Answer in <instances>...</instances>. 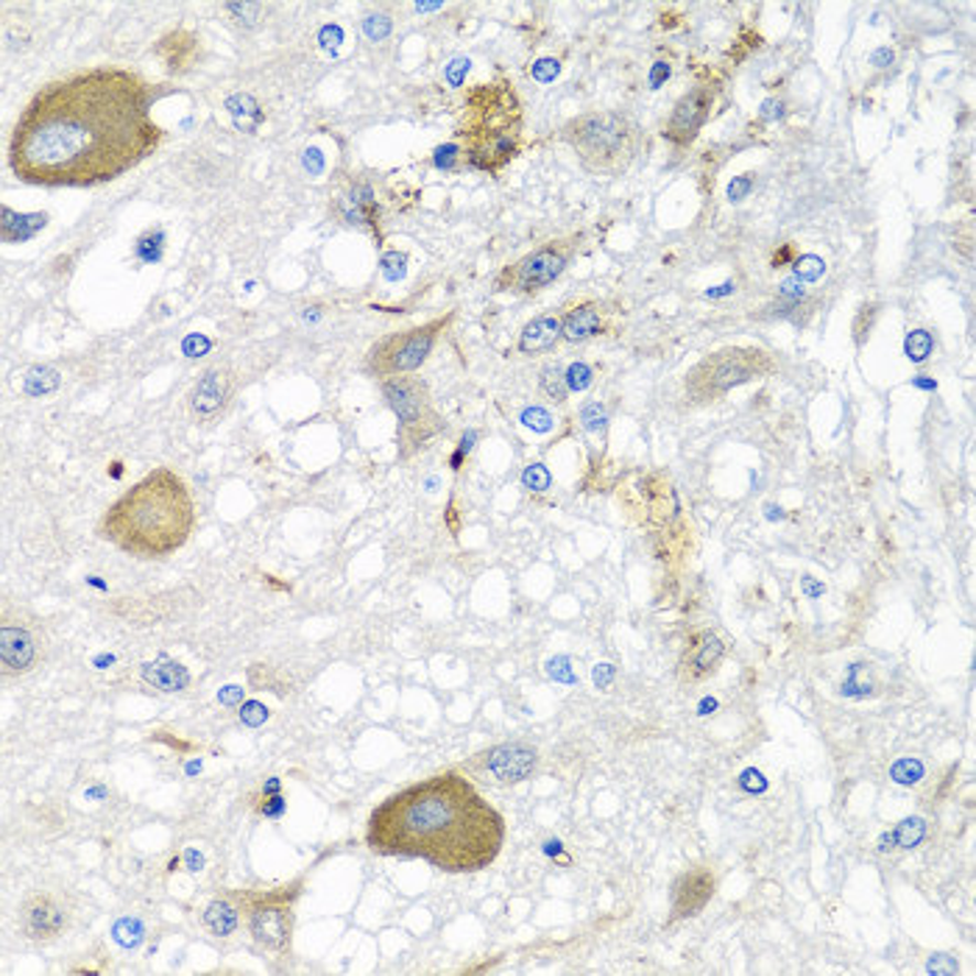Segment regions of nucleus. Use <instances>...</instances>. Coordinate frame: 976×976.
I'll list each match as a JSON object with an SVG mask.
<instances>
[{
    "instance_id": "f257e3e1",
    "label": "nucleus",
    "mask_w": 976,
    "mask_h": 976,
    "mask_svg": "<svg viewBox=\"0 0 976 976\" xmlns=\"http://www.w3.org/2000/svg\"><path fill=\"white\" fill-rule=\"evenodd\" d=\"M160 143L145 78L126 67H90L34 93L14 123L9 167L36 187L107 185Z\"/></svg>"
},
{
    "instance_id": "f03ea898",
    "label": "nucleus",
    "mask_w": 976,
    "mask_h": 976,
    "mask_svg": "<svg viewBox=\"0 0 976 976\" xmlns=\"http://www.w3.org/2000/svg\"><path fill=\"white\" fill-rule=\"evenodd\" d=\"M366 843L382 857L422 859L444 874H477L506 843V817L460 773H438L375 806Z\"/></svg>"
},
{
    "instance_id": "7ed1b4c3",
    "label": "nucleus",
    "mask_w": 976,
    "mask_h": 976,
    "mask_svg": "<svg viewBox=\"0 0 976 976\" xmlns=\"http://www.w3.org/2000/svg\"><path fill=\"white\" fill-rule=\"evenodd\" d=\"M196 528V502L185 477L173 469L149 471L104 511L98 536L120 553L143 561L180 553Z\"/></svg>"
},
{
    "instance_id": "20e7f679",
    "label": "nucleus",
    "mask_w": 976,
    "mask_h": 976,
    "mask_svg": "<svg viewBox=\"0 0 976 976\" xmlns=\"http://www.w3.org/2000/svg\"><path fill=\"white\" fill-rule=\"evenodd\" d=\"M522 101L508 82L471 87L458 120L460 151L466 165L497 176L522 151Z\"/></svg>"
},
{
    "instance_id": "39448f33",
    "label": "nucleus",
    "mask_w": 976,
    "mask_h": 976,
    "mask_svg": "<svg viewBox=\"0 0 976 976\" xmlns=\"http://www.w3.org/2000/svg\"><path fill=\"white\" fill-rule=\"evenodd\" d=\"M561 140L575 151L584 171L617 180L637 160L642 131L622 112H586L561 126Z\"/></svg>"
},
{
    "instance_id": "423d86ee",
    "label": "nucleus",
    "mask_w": 976,
    "mask_h": 976,
    "mask_svg": "<svg viewBox=\"0 0 976 976\" xmlns=\"http://www.w3.org/2000/svg\"><path fill=\"white\" fill-rule=\"evenodd\" d=\"M773 369V355L759 346H726L697 360L686 371V399L690 405H712L734 388L750 380H762Z\"/></svg>"
},
{
    "instance_id": "0eeeda50",
    "label": "nucleus",
    "mask_w": 976,
    "mask_h": 976,
    "mask_svg": "<svg viewBox=\"0 0 976 976\" xmlns=\"http://www.w3.org/2000/svg\"><path fill=\"white\" fill-rule=\"evenodd\" d=\"M453 318V313H447V316L433 318L427 324H419V327L402 329V333H391L386 338H380L366 351V371L371 377H380V380H391V377H402L422 369L424 360L433 355L441 335L449 329Z\"/></svg>"
},
{
    "instance_id": "6e6552de",
    "label": "nucleus",
    "mask_w": 976,
    "mask_h": 976,
    "mask_svg": "<svg viewBox=\"0 0 976 976\" xmlns=\"http://www.w3.org/2000/svg\"><path fill=\"white\" fill-rule=\"evenodd\" d=\"M382 393H386L388 408L399 422V455L411 458L444 427L438 411L433 408V399H430L427 382L405 375L391 377V380H382Z\"/></svg>"
},
{
    "instance_id": "1a4fd4ad",
    "label": "nucleus",
    "mask_w": 976,
    "mask_h": 976,
    "mask_svg": "<svg viewBox=\"0 0 976 976\" xmlns=\"http://www.w3.org/2000/svg\"><path fill=\"white\" fill-rule=\"evenodd\" d=\"M581 240H584L581 232L547 240L544 246L530 251V254L519 257L517 262L506 265L497 274L495 288L500 293H513V296H533V293L544 291V288H550L564 274L572 257L578 254Z\"/></svg>"
},
{
    "instance_id": "9d476101",
    "label": "nucleus",
    "mask_w": 976,
    "mask_h": 976,
    "mask_svg": "<svg viewBox=\"0 0 976 976\" xmlns=\"http://www.w3.org/2000/svg\"><path fill=\"white\" fill-rule=\"evenodd\" d=\"M293 904H296V887L243 893V915L251 941L271 954L291 952Z\"/></svg>"
},
{
    "instance_id": "9b49d317",
    "label": "nucleus",
    "mask_w": 976,
    "mask_h": 976,
    "mask_svg": "<svg viewBox=\"0 0 976 976\" xmlns=\"http://www.w3.org/2000/svg\"><path fill=\"white\" fill-rule=\"evenodd\" d=\"M71 926L65 901L54 893H34L20 907V932L34 943H51Z\"/></svg>"
},
{
    "instance_id": "f8f14e48",
    "label": "nucleus",
    "mask_w": 976,
    "mask_h": 976,
    "mask_svg": "<svg viewBox=\"0 0 976 976\" xmlns=\"http://www.w3.org/2000/svg\"><path fill=\"white\" fill-rule=\"evenodd\" d=\"M471 764L480 773L491 776L497 784H519V781L530 779V773L536 770L539 753L536 748H530L524 742H508L477 753V759Z\"/></svg>"
},
{
    "instance_id": "ddd939ff",
    "label": "nucleus",
    "mask_w": 976,
    "mask_h": 976,
    "mask_svg": "<svg viewBox=\"0 0 976 976\" xmlns=\"http://www.w3.org/2000/svg\"><path fill=\"white\" fill-rule=\"evenodd\" d=\"M715 109V90L701 84V87H692L686 96H681V101L675 104L673 115H670L668 126H664V138L675 145H690L697 138V131L706 126L708 115Z\"/></svg>"
},
{
    "instance_id": "4468645a",
    "label": "nucleus",
    "mask_w": 976,
    "mask_h": 976,
    "mask_svg": "<svg viewBox=\"0 0 976 976\" xmlns=\"http://www.w3.org/2000/svg\"><path fill=\"white\" fill-rule=\"evenodd\" d=\"M726 644L715 631H697L686 642L684 655H681V681L684 684H701L708 675H715L720 668Z\"/></svg>"
},
{
    "instance_id": "2eb2a0df",
    "label": "nucleus",
    "mask_w": 976,
    "mask_h": 976,
    "mask_svg": "<svg viewBox=\"0 0 976 976\" xmlns=\"http://www.w3.org/2000/svg\"><path fill=\"white\" fill-rule=\"evenodd\" d=\"M36 659H40V644L31 628H25L23 622H12L7 619L0 626V661H3V673L7 675H23L29 670H34Z\"/></svg>"
},
{
    "instance_id": "dca6fc26",
    "label": "nucleus",
    "mask_w": 976,
    "mask_h": 976,
    "mask_svg": "<svg viewBox=\"0 0 976 976\" xmlns=\"http://www.w3.org/2000/svg\"><path fill=\"white\" fill-rule=\"evenodd\" d=\"M229 397H232V375L227 369H209L198 377L187 402L198 422H213L227 408Z\"/></svg>"
},
{
    "instance_id": "f3484780",
    "label": "nucleus",
    "mask_w": 976,
    "mask_h": 976,
    "mask_svg": "<svg viewBox=\"0 0 976 976\" xmlns=\"http://www.w3.org/2000/svg\"><path fill=\"white\" fill-rule=\"evenodd\" d=\"M611 327L614 322L608 304L597 302V299H589V302H581L572 310H566L561 338L570 340V344H584V340L600 338V335H606Z\"/></svg>"
},
{
    "instance_id": "a211bd4d",
    "label": "nucleus",
    "mask_w": 976,
    "mask_h": 976,
    "mask_svg": "<svg viewBox=\"0 0 976 976\" xmlns=\"http://www.w3.org/2000/svg\"><path fill=\"white\" fill-rule=\"evenodd\" d=\"M715 876L712 870H690V874L681 876L673 887V915H670V923L681 921V918H692L703 910V907L712 901L715 896Z\"/></svg>"
},
{
    "instance_id": "6ab92c4d",
    "label": "nucleus",
    "mask_w": 976,
    "mask_h": 976,
    "mask_svg": "<svg viewBox=\"0 0 976 976\" xmlns=\"http://www.w3.org/2000/svg\"><path fill=\"white\" fill-rule=\"evenodd\" d=\"M561 327H564V313H547V316L533 318L524 324L519 335V351L522 355H536V351L553 349L561 340Z\"/></svg>"
},
{
    "instance_id": "aec40b11",
    "label": "nucleus",
    "mask_w": 976,
    "mask_h": 976,
    "mask_svg": "<svg viewBox=\"0 0 976 976\" xmlns=\"http://www.w3.org/2000/svg\"><path fill=\"white\" fill-rule=\"evenodd\" d=\"M240 912H243V896H240V899L220 896V899H215L213 904L204 910V926H207L215 937H229L232 932H238Z\"/></svg>"
},
{
    "instance_id": "412c9836",
    "label": "nucleus",
    "mask_w": 976,
    "mask_h": 976,
    "mask_svg": "<svg viewBox=\"0 0 976 976\" xmlns=\"http://www.w3.org/2000/svg\"><path fill=\"white\" fill-rule=\"evenodd\" d=\"M340 209H344V218L349 220V224L377 229V218H380V213H377V198L375 191H371L366 182H360V185H355L349 193H346L344 202H340Z\"/></svg>"
},
{
    "instance_id": "4be33fe9",
    "label": "nucleus",
    "mask_w": 976,
    "mask_h": 976,
    "mask_svg": "<svg viewBox=\"0 0 976 976\" xmlns=\"http://www.w3.org/2000/svg\"><path fill=\"white\" fill-rule=\"evenodd\" d=\"M143 675L149 684H154L162 692H176L182 686H187L191 675L185 668H180L176 661H162V664H145Z\"/></svg>"
},
{
    "instance_id": "5701e85b",
    "label": "nucleus",
    "mask_w": 976,
    "mask_h": 976,
    "mask_svg": "<svg viewBox=\"0 0 976 976\" xmlns=\"http://www.w3.org/2000/svg\"><path fill=\"white\" fill-rule=\"evenodd\" d=\"M923 837H926V823H923L921 817H907V821H901L899 826H896V832L890 834V837L881 839V843H893V846L899 848H915Z\"/></svg>"
},
{
    "instance_id": "b1692460",
    "label": "nucleus",
    "mask_w": 976,
    "mask_h": 976,
    "mask_svg": "<svg viewBox=\"0 0 976 976\" xmlns=\"http://www.w3.org/2000/svg\"><path fill=\"white\" fill-rule=\"evenodd\" d=\"M904 349H907V358H910L912 364H923V360L932 355V349H935L932 333H929V329H915V333H910V338H907Z\"/></svg>"
},
{
    "instance_id": "393cba45",
    "label": "nucleus",
    "mask_w": 976,
    "mask_h": 976,
    "mask_svg": "<svg viewBox=\"0 0 976 976\" xmlns=\"http://www.w3.org/2000/svg\"><path fill=\"white\" fill-rule=\"evenodd\" d=\"M542 391L547 393V397H553L555 402H564L570 388H566V375L561 366H547V369L542 371Z\"/></svg>"
},
{
    "instance_id": "a878e982",
    "label": "nucleus",
    "mask_w": 976,
    "mask_h": 976,
    "mask_svg": "<svg viewBox=\"0 0 976 976\" xmlns=\"http://www.w3.org/2000/svg\"><path fill=\"white\" fill-rule=\"evenodd\" d=\"M56 386H59V377H56V371L51 369H34L29 371V377H25V391H29L31 397L54 391Z\"/></svg>"
},
{
    "instance_id": "bb28decb",
    "label": "nucleus",
    "mask_w": 976,
    "mask_h": 976,
    "mask_svg": "<svg viewBox=\"0 0 976 976\" xmlns=\"http://www.w3.org/2000/svg\"><path fill=\"white\" fill-rule=\"evenodd\" d=\"M595 380V371L589 369L586 364H572L570 371H566V388L570 391H586Z\"/></svg>"
},
{
    "instance_id": "cd10ccee",
    "label": "nucleus",
    "mask_w": 976,
    "mask_h": 976,
    "mask_svg": "<svg viewBox=\"0 0 976 976\" xmlns=\"http://www.w3.org/2000/svg\"><path fill=\"white\" fill-rule=\"evenodd\" d=\"M921 776H923V764L912 762V759H901V762L893 768V779L899 781V784H915Z\"/></svg>"
},
{
    "instance_id": "c85d7f7f",
    "label": "nucleus",
    "mask_w": 976,
    "mask_h": 976,
    "mask_svg": "<svg viewBox=\"0 0 976 976\" xmlns=\"http://www.w3.org/2000/svg\"><path fill=\"white\" fill-rule=\"evenodd\" d=\"M522 482L524 488H530V491H544V488H550V471L544 469L542 464L530 466V469L522 475Z\"/></svg>"
},
{
    "instance_id": "c756f323",
    "label": "nucleus",
    "mask_w": 976,
    "mask_h": 976,
    "mask_svg": "<svg viewBox=\"0 0 976 976\" xmlns=\"http://www.w3.org/2000/svg\"><path fill=\"white\" fill-rule=\"evenodd\" d=\"M458 156H464V151H460L458 145H444V149L435 151V165L449 171V167H453V160H458Z\"/></svg>"
},
{
    "instance_id": "7c9ffc66",
    "label": "nucleus",
    "mask_w": 976,
    "mask_h": 976,
    "mask_svg": "<svg viewBox=\"0 0 976 976\" xmlns=\"http://www.w3.org/2000/svg\"><path fill=\"white\" fill-rule=\"evenodd\" d=\"M524 424L533 430H550V413H544L542 408H533V411H524Z\"/></svg>"
},
{
    "instance_id": "2f4dec72",
    "label": "nucleus",
    "mask_w": 976,
    "mask_h": 976,
    "mask_svg": "<svg viewBox=\"0 0 976 976\" xmlns=\"http://www.w3.org/2000/svg\"><path fill=\"white\" fill-rule=\"evenodd\" d=\"M555 73H559V62L553 59H544L533 67V76H536L539 82H550V78H555Z\"/></svg>"
},
{
    "instance_id": "473e14b6",
    "label": "nucleus",
    "mask_w": 976,
    "mask_h": 976,
    "mask_svg": "<svg viewBox=\"0 0 976 976\" xmlns=\"http://www.w3.org/2000/svg\"><path fill=\"white\" fill-rule=\"evenodd\" d=\"M748 191H750V176H745V180L734 182V185L728 187V196H731V202H739Z\"/></svg>"
},
{
    "instance_id": "72a5a7b5",
    "label": "nucleus",
    "mask_w": 976,
    "mask_h": 976,
    "mask_svg": "<svg viewBox=\"0 0 976 976\" xmlns=\"http://www.w3.org/2000/svg\"><path fill=\"white\" fill-rule=\"evenodd\" d=\"M664 78H670V65H668V62H655L653 76H650V84H653V90H655V87H659L661 82H664Z\"/></svg>"
},
{
    "instance_id": "f704fd0d",
    "label": "nucleus",
    "mask_w": 976,
    "mask_h": 976,
    "mask_svg": "<svg viewBox=\"0 0 976 976\" xmlns=\"http://www.w3.org/2000/svg\"><path fill=\"white\" fill-rule=\"evenodd\" d=\"M453 71H449V82L453 84H460V76H464V71H469V62L466 59H458V62H453Z\"/></svg>"
},
{
    "instance_id": "c9c22d12",
    "label": "nucleus",
    "mask_w": 976,
    "mask_h": 976,
    "mask_svg": "<svg viewBox=\"0 0 976 976\" xmlns=\"http://www.w3.org/2000/svg\"><path fill=\"white\" fill-rule=\"evenodd\" d=\"M731 282H728V285H723L720 291H708V296H723V293H731Z\"/></svg>"
}]
</instances>
